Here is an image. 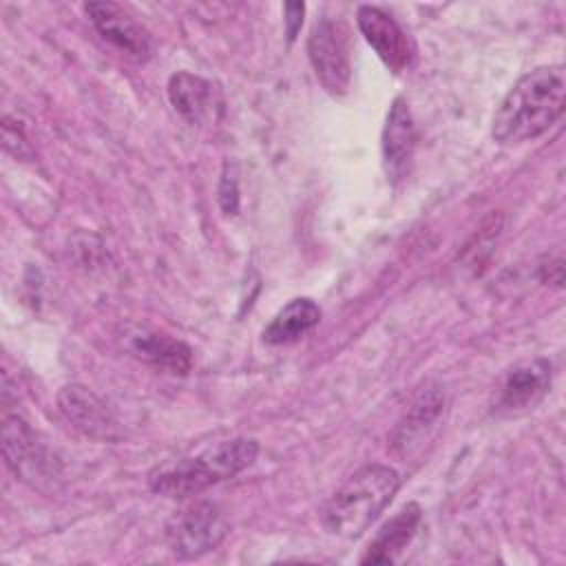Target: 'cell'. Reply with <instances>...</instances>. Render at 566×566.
<instances>
[{
	"label": "cell",
	"mask_w": 566,
	"mask_h": 566,
	"mask_svg": "<svg viewBox=\"0 0 566 566\" xmlns=\"http://www.w3.org/2000/svg\"><path fill=\"white\" fill-rule=\"evenodd\" d=\"M564 99L566 73L562 64L524 73L493 115V137L500 144H520L539 137L562 117Z\"/></svg>",
	"instance_id": "1"
},
{
	"label": "cell",
	"mask_w": 566,
	"mask_h": 566,
	"mask_svg": "<svg viewBox=\"0 0 566 566\" xmlns=\"http://www.w3.org/2000/svg\"><path fill=\"white\" fill-rule=\"evenodd\" d=\"M256 453L259 444L252 438L223 440L195 458H181L157 467L148 475V486L164 497L186 500L241 473L256 460Z\"/></svg>",
	"instance_id": "2"
},
{
	"label": "cell",
	"mask_w": 566,
	"mask_h": 566,
	"mask_svg": "<svg viewBox=\"0 0 566 566\" xmlns=\"http://www.w3.org/2000/svg\"><path fill=\"white\" fill-rule=\"evenodd\" d=\"M400 475L385 464H367L327 500L321 520L327 533L345 539L363 535L394 500Z\"/></svg>",
	"instance_id": "3"
},
{
	"label": "cell",
	"mask_w": 566,
	"mask_h": 566,
	"mask_svg": "<svg viewBox=\"0 0 566 566\" xmlns=\"http://www.w3.org/2000/svg\"><path fill=\"white\" fill-rule=\"evenodd\" d=\"M2 458L7 469L38 491H53L60 480V462L20 416L2 420Z\"/></svg>",
	"instance_id": "4"
},
{
	"label": "cell",
	"mask_w": 566,
	"mask_h": 566,
	"mask_svg": "<svg viewBox=\"0 0 566 566\" xmlns=\"http://www.w3.org/2000/svg\"><path fill=\"white\" fill-rule=\"evenodd\" d=\"M228 517L223 509L210 500L181 506L166 522V542L181 559H195L217 548L228 535Z\"/></svg>",
	"instance_id": "5"
},
{
	"label": "cell",
	"mask_w": 566,
	"mask_h": 566,
	"mask_svg": "<svg viewBox=\"0 0 566 566\" xmlns=\"http://www.w3.org/2000/svg\"><path fill=\"white\" fill-rule=\"evenodd\" d=\"M307 55L316 77L332 95H343L349 88L352 64L347 49V31L340 22L323 18L312 27Z\"/></svg>",
	"instance_id": "6"
},
{
	"label": "cell",
	"mask_w": 566,
	"mask_h": 566,
	"mask_svg": "<svg viewBox=\"0 0 566 566\" xmlns=\"http://www.w3.org/2000/svg\"><path fill=\"white\" fill-rule=\"evenodd\" d=\"M57 409L75 431L91 440L115 442L122 438V429L113 411L82 385L62 387L57 394Z\"/></svg>",
	"instance_id": "7"
},
{
	"label": "cell",
	"mask_w": 566,
	"mask_h": 566,
	"mask_svg": "<svg viewBox=\"0 0 566 566\" xmlns=\"http://www.w3.org/2000/svg\"><path fill=\"white\" fill-rule=\"evenodd\" d=\"M356 22H358V29L365 35V40L374 46L378 57L394 73H400L411 64L413 53H416L413 42L409 40V35L400 29V24L391 15H387L378 7L363 4V7H358Z\"/></svg>",
	"instance_id": "8"
},
{
	"label": "cell",
	"mask_w": 566,
	"mask_h": 566,
	"mask_svg": "<svg viewBox=\"0 0 566 566\" xmlns=\"http://www.w3.org/2000/svg\"><path fill=\"white\" fill-rule=\"evenodd\" d=\"M551 387V363L546 358H535L520 363L506 371L493 411L513 416L533 409Z\"/></svg>",
	"instance_id": "9"
},
{
	"label": "cell",
	"mask_w": 566,
	"mask_h": 566,
	"mask_svg": "<svg viewBox=\"0 0 566 566\" xmlns=\"http://www.w3.org/2000/svg\"><path fill=\"white\" fill-rule=\"evenodd\" d=\"M88 13L97 33L133 60H146L150 55L148 31L119 4L115 2H86Z\"/></svg>",
	"instance_id": "10"
},
{
	"label": "cell",
	"mask_w": 566,
	"mask_h": 566,
	"mask_svg": "<svg viewBox=\"0 0 566 566\" xmlns=\"http://www.w3.org/2000/svg\"><path fill=\"white\" fill-rule=\"evenodd\" d=\"M168 99L190 126H210L221 115V97L212 82L188 71L170 75Z\"/></svg>",
	"instance_id": "11"
},
{
	"label": "cell",
	"mask_w": 566,
	"mask_h": 566,
	"mask_svg": "<svg viewBox=\"0 0 566 566\" xmlns=\"http://www.w3.org/2000/svg\"><path fill=\"white\" fill-rule=\"evenodd\" d=\"M444 409V391L438 385H427L409 402L402 420L398 422L391 444L398 453H411L422 444V438L436 427Z\"/></svg>",
	"instance_id": "12"
},
{
	"label": "cell",
	"mask_w": 566,
	"mask_h": 566,
	"mask_svg": "<svg viewBox=\"0 0 566 566\" xmlns=\"http://www.w3.org/2000/svg\"><path fill=\"white\" fill-rule=\"evenodd\" d=\"M416 146V128L409 104L405 97H396L389 106L387 122L382 128V159L385 170L391 179H400L411 161Z\"/></svg>",
	"instance_id": "13"
},
{
	"label": "cell",
	"mask_w": 566,
	"mask_h": 566,
	"mask_svg": "<svg viewBox=\"0 0 566 566\" xmlns=\"http://www.w3.org/2000/svg\"><path fill=\"white\" fill-rule=\"evenodd\" d=\"M128 349L146 365L166 374H186L192 365V352L186 343L155 329H135L128 336Z\"/></svg>",
	"instance_id": "14"
},
{
	"label": "cell",
	"mask_w": 566,
	"mask_h": 566,
	"mask_svg": "<svg viewBox=\"0 0 566 566\" xmlns=\"http://www.w3.org/2000/svg\"><path fill=\"white\" fill-rule=\"evenodd\" d=\"M422 520V511L416 502L405 504L389 522L380 526L376 537L369 542L365 555L360 557L363 564H391L398 555L409 546Z\"/></svg>",
	"instance_id": "15"
},
{
	"label": "cell",
	"mask_w": 566,
	"mask_h": 566,
	"mask_svg": "<svg viewBox=\"0 0 566 566\" xmlns=\"http://www.w3.org/2000/svg\"><path fill=\"white\" fill-rule=\"evenodd\" d=\"M321 321V307L312 298H292L263 329V343L290 345L312 332Z\"/></svg>",
	"instance_id": "16"
},
{
	"label": "cell",
	"mask_w": 566,
	"mask_h": 566,
	"mask_svg": "<svg viewBox=\"0 0 566 566\" xmlns=\"http://www.w3.org/2000/svg\"><path fill=\"white\" fill-rule=\"evenodd\" d=\"M2 146L7 153H11L18 159L33 157V148L29 146L24 133L20 130V126H13L9 117H4V122H2Z\"/></svg>",
	"instance_id": "17"
},
{
	"label": "cell",
	"mask_w": 566,
	"mask_h": 566,
	"mask_svg": "<svg viewBox=\"0 0 566 566\" xmlns=\"http://www.w3.org/2000/svg\"><path fill=\"white\" fill-rule=\"evenodd\" d=\"M219 203L226 214H234L239 210V186H237V177L230 172L228 166L219 184Z\"/></svg>",
	"instance_id": "18"
},
{
	"label": "cell",
	"mask_w": 566,
	"mask_h": 566,
	"mask_svg": "<svg viewBox=\"0 0 566 566\" xmlns=\"http://www.w3.org/2000/svg\"><path fill=\"white\" fill-rule=\"evenodd\" d=\"M537 276L542 283H553V285H562L564 281V261L562 259H546L539 268H537Z\"/></svg>",
	"instance_id": "19"
},
{
	"label": "cell",
	"mask_w": 566,
	"mask_h": 566,
	"mask_svg": "<svg viewBox=\"0 0 566 566\" xmlns=\"http://www.w3.org/2000/svg\"><path fill=\"white\" fill-rule=\"evenodd\" d=\"M283 11H285V27H287V40L292 42L294 38H296V33H298V29H301V22H303V11H305V7L303 4H285L283 7Z\"/></svg>",
	"instance_id": "20"
}]
</instances>
